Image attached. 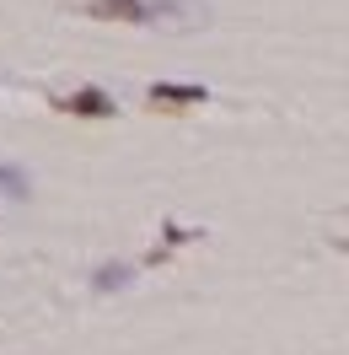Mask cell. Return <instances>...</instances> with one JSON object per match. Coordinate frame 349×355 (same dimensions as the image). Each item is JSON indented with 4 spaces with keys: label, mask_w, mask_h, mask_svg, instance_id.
Instances as JSON below:
<instances>
[{
    "label": "cell",
    "mask_w": 349,
    "mask_h": 355,
    "mask_svg": "<svg viewBox=\"0 0 349 355\" xmlns=\"http://www.w3.org/2000/svg\"><path fill=\"white\" fill-rule=\"evenodd\" d=\"M81 11H87L91 22H118V27L188 22V6H172V0H87Z\"/></svg>",
    "instance_id": "cell-1"
},
{
    "label": "cell",
    "mask_w": 349,
    "mask_h": 355,
    "mask_svg": "<svg viewBox=\"0 0 349 355\" xmlns=\"http://www.w3.org/2000/svg\"><path fill=\"white\" fill-rule=\"evenodd\" d=\"M0 189H6L11 200H27V178L17 173V167H0Z\"/></svg>",
    "instance_id": "cell-5"
},
{
    "label": "cell",
    "mask_w": 349,
    "mask_h": 355,
    "mask_svg": "<svg viewBox=\"0 0 349 355\" xmlns=\"http://www.w3.org/2000/svg\"><path fill=\"white\" fill-rule=\"evenodd\" d=\"M54 113H70V119H113V97L102 87H81L70 92V97H54Z\"/></svg>",
    "instance_id": "cell-2"
},
{
    "label": "cell",
    "mask_w": 349,
    "mask_h": 355,
    "mask_svg": "<svg viewBox=\"0 0 349 355\" xmlns=\"http://www.w3.org/2000/svg\"><path fill=\"white\" fill-rule=\"evenodd\" d=\"M91 280H97V291H118L124 280H129V269H124V264H108V269H97Z\"/></svg>",
    "instance_id": "cell-4"
},
{
    "label": "cell",
    "mask_w": 349,
    "mask_h": 355,
    "mask_svg": "<svg viewBox=\"0 0 349 355\" xmlns=\"http://www.w3.org/2000/svg\"><path fill=\"white\" fill-rule=\"evenodd\" d=\"M204 103V87H177V81H161V87L145 92V108L151 113H188Z\"/></svg>",
    "instance_id": "cell-3"
}]
</instances>
